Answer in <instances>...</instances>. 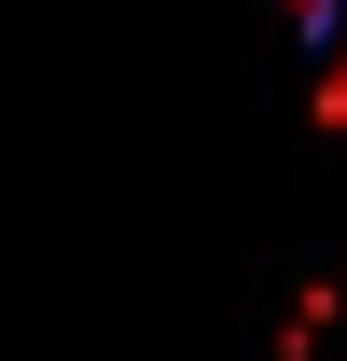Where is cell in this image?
<instances>
[{
  "label": "cell",
  "mask_w": 347,
  "mask_h": 361,
  "mask_svg": "<svg viewBox=\"0 0 347 361\" xmlns=\"http://www.w3.org/2000/svg\"><path fill=\"white\" fill-rule=\"evenodd\" d=\"M292 28H305V70H319V111L347 126V0H292Z\"/></svg>",
  "instance_id": "cell-1"
}]
</instances>
